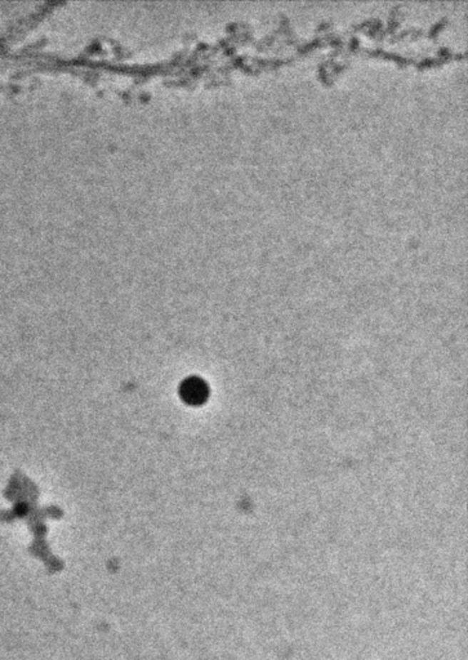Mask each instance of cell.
I'll use <instances>...</instances> for the list:
<instances>
[{
    "label": "cell",
    "mask_w": 468,
    "mask_h": 660,
    "mask_svg": "<svg viewBox=\"0 0 468 660\" xmlns=\"http://www.w3.org/2000/svg\"><path fill=\"white\" fill-rule=\"evenodd\" d=\"M207 383L198 377H191L185 380L180 388L182 400L190 405H200L208 399Z\"/></svg>",
    "instance_id": "cell-1"
}]
</instances>
